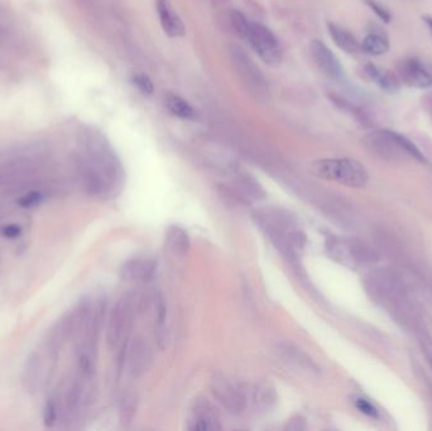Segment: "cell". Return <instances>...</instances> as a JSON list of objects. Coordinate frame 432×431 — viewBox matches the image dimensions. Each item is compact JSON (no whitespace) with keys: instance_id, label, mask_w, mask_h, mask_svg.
Returning <instances> with one entry per match:
<instances>
[{"instance_id":"obj_12","label":"cell","mask_w":432,"mask_h":431,"mask_svg":"<svg viewBox=\"0 0 432 431\" xmlns=\"http://www.w3.org/2000/svg\"><path fill=\"white\" fill-rule=\"evenodd\" d=\"M401 81L411 88L427 89L432 86V76L417 59L401 61L397 67Z\"/></svg>"},{"instance_id":"obj_5","label":"cell","mask_w":432,"mask_h":431,"mask_svg":"<svg viewBox=\"0 0 432 431\" xmlns=\"http://www.w3.org/2000/svg\"><path fill=\"white\" fill-rule=\"evenodd\" d=\"M134 318V302L130 296H123L116 301L109 315L107 342L109 348L116 349L128 338Z\"/></svg>"},{"instance_id":"obj_17","label":"cell","mask_w":432,"mask_h":431,"mask_svg":"<svg viewBox=\"0 0 432 431\" xmlns=\"http://www.w3.org/2000/svg\"><path fill=\"white\" fill-rule=\"evenodd\" d=\"M364 70L368 77L373 81L375 85H378L379 88L389 94H393L399 90V80L395 73L382 67L375 66V65H367L364 67Z\"/></svg>"},{"instance_id":"obj_14","label":"cell","mask_w":432,"mask_h":431,"mask_svg":"<svg viewBox=\"0 0 432 431\" xmlns=\"http://www.w3.org/2000/svg\"><path fill=\"white\" fill-rule=\"evenodd\" d=\"M156 8L159 23L167 36L172 38L185 36L186 27L182 22L180 15L173 9L170 0H156Z\"/></svg>"},{"instance_id":"obj_15","label":"cell","mask_w":432,"mask_h":431,"mask_svg":"<svg viewBox=\"0 0 432 431\" xmlns=\"http://www.w3.org/2000/svg\"><path fill=\"white\" fill-rule=\"evenodd\" d=\"M253 409L258 414H268L276 407L278 402V394L273 385L268 380H262L254 385L251 396Z\"/></svg>"},{"instance_id":"obj_11","label":"cell","mask_w":432,"mask_h":431,"mask_svg":"<svg viewBox=\"0 0 432 431\" xmlns=\"http://www.w3.org/2000/svg\"><path fill=\"white\" fill-rule=\"evenodd\" d=\"M310 52L316 66L327 77L334 80H340L344 76V70L338 57L323 41L320 39L312 41L310 44Z\"/></svg>"},{"instance_id":"obj_29","label":"cell","mask_w":432,"mask_h":431,"mask_svg":"<svg viewBox=\"0 0 432 431\" xmlns=\"http://www.w3.org/2000/svg\"><path fill=\"white\" fill-rule=\"evenodd\" d=\"M366 3H367L368 7L370 8L375 15L382 19L383 22L389 23L390 15H389V12L386 8L379 6L375 0H366Z\"/></svg>"},{"instance_id":"obj_34","label":"cell","mask_w":432,"mask_h":431,"mask_svg":"<svg viewBox=\"0 0 432 431\" xmlns=\"http://www.w3.org/2000/svg\"><path fill=\"white\" fill-rule=\"evenodd\" d=\"M431 362H432V360H431Z\"/></svg>"},{"instance_id":"obj_6","label":"cell","mask_w":432,"mask_h":431,"mask_svg":"<svg viewBox=\"0 0 432 431\" xmlns=\"http://www.w3.org/2000/svg\"><path fill=\"white\" fill-rule=\"evenodd\" d=\"M231 52L233 65L245 88L249 90L252 95L255 96V99H267L269 94L268 81L258 66H255L253 59L242 48H239L238 46H234Z\"/></svg>"},{"instance_id":"obj_22","label":"cell","mask_w":432,"mask_h":431,"mask_svg":"<svg viewBox=\"0 0 432 431\" xmlns=\"http://www.w3.org/2000/svg\"><path fill=\"white\" fill-rule=\"evenodd\" d=\"M165 105H166L167 110L174 117L181 118V119H194L196 117V111L190 105V102L172 93H168L167 95H165Z\"/></svg>"},{"instance_id":"obj_30","label":"cell","mask_w":432,"mask_h":431,"mask_svg":"<svg viewBox=\"0 0 432 431\" xmlns=\"http://www.w3.org/2000/svg\"><path fill=\"white\" fill-rule=\"evenodd\" d=\"M355 406L361 411L363 414H366L368 416H377L378 415V411L375 409V406L368 402L367 400H363V398H357L355 400Z\"/></svg>"},{"instance_id":"obj_31","label":"cell","mask_w":432,"mask_h":431,"mask_svg":"<svg viewBox=\"0 0 432 431\" xmlns=\"http://www.w3.org/2000/svg\"><path fill=\"white\" fill-rule=\"evenodd\" d=\"M22 234V227L18 224H9L3 228V235L9 239L18 238Z\"/></svg>"},{"instance_id":"obj_3","label":"cell","mask_w":432,"mask_h":431,"mask_svg":"<svg viewBox=\"0 0 432 431\" xmlns=\"http://www.w3.org/2000/svg\"><path fill=\"white\" fill-rule=\"evenodd\" d=\"M314 175L354 189L367 186L369 175L366 167L353 158H326L311 165Z\"/></svg>"},{"instance_id":"obj_18","label":"cell","mask_w":432,"mask_h":431,"mask_svg":"<svg viewBox=\"0 0 432 431\" xmlns=\"http://www.w3.org/2000/svg\"><path fill=\"white\" fill-rule=\"evenodd\" d=\"M233 189L237 191L239 195L245 199L248 203L266 198V191L263 190L260 183L252 176H238Z\"/></svg>"},{"instance_id":"obj_24","label":"cell","mask_w":432,"mask_h":431,"mask_svg":"<svg viewBox=\"0 0 432 431\" xmlns=\"http://www.w3.org/2000/svg\"><path fill=\"white\" fill-rule=\"evenodd\" d=\"M138 398L134 392L124 394L120 400V415L124 423H130L137 412Z\"/></svg>"},{"instance_id":"obj_33","label":"cell","mask_w":432,"mask_h":431,"mask_svg":"<svg viewBox=\"0 0 432 431\" xmlns=\"http://www.w3.org/2000/svg\"><path fill=\"white\" fill-rule=\"evenodd\" d=\"M424 21H425L426 24L429 26V28L432 32V18L431 17H424Z\"/></svg>"},{"instance_id":"obj_20","label":"cell","mask_w":432,"mask_h":431,"mask_svg":"<svg viewBox=\"0 0 432 431\" xmlns=\"http://www.w3.org/2000/svg\"><path fill=\"white\" fill-rule=\"evenodd\" d=\"M327 30L330 33L334 44L338 46L340 50L345 51L346 53H357L360 50V44L357 38L345 28L340 27L338 24L329 23Z\"/></svg>"},{"instance_id":"obj_27","label":"cell","mask_w":432,"mask_h":431,"mask_svg":"<svg viewBox=\"0 0 432 431\" xmlns=\"http://www.w3.org/2000/svg\"><path fill=\"white\" fill-rule=\"evenodd\" d=\"M167 316V307L166 302L162 295L156 296L154 299V318H156V322L159 325V328L165 325Z\"/></svg>"},{"instance_id":"obj_23","label":"cell","mask_w":432,"mask_h":431,"mask_svg":"<svg viewBox=\"0 0 432 431\" xmlns=\"http://www.w3.org/2000/svg\"><path fill=\"white\" fill-rule=\"evenodd\" d=\"M360 50L372 56H381L388 52V39L382 35H377V33L368 35L360 44Z\"/></svg>"},{"instance_id":"obj_7","label":"cell","mask_w":432,"mask_h":431,"mask_svg":"<svg viewBox=\"0 0 432 431\" xmlns=\"http://www.w3.org/2000/svg\"><path fill=\"white\" fill-rule=\"evenodd\" d=\"M210 389L216 401L231 414L243 412L246 406V395L244 388L238 382L223 373H216L210 380Z\"/></svg>"},{"instance_id":"obj_8","label":"cell","mask_w":432,"mask_h":431,"mask_svg":"<svg viewBox=\"0 0 432 431\" xmlns=\"http://www.w3.org/2000/svg\"><path fill=\"white\" fill-rule=\"evenodd\" d=\"M186 428L191 431H215L222 429L219 414L214 406L204 400L197 398L188 410Z\"/></svg>"},{"instance_id":"obj_28","label":"cell","mask_w":432,"mask_h":431,"mask_svg":"<svg viewBox=\"0 0 432 431\" xmlns=\"http://www.w3.org/2000/svg\"><path fill=\"white\" fill-rule=\"evenodd\" d=\"M44 421L47 428H52L57 421V405L53 400H47L44 405Z\"/></svg>"},{"instance_id":"obj_1","label":"cell","mask_w":432,"mask_h":431,"mask_svg":"<svg viewBox=\"0 0 432 431\" xmlns=\"http://www.w3.org/2000/svg\"><path fill=\"white\" fill-rule=\"evenodd\" d=\"M80 180L90 196L109 199L122 190L124 169L114 151L101 134L87 136L79 157Z\"/></svg>"},{"instance_id":"obj_2","label":"cell","mask_w":432,"mask_h":431,"mask_svg":"<svg viewBox=\"0 0 432 431\" xmlns=\"http://www.w3.org/2000/svg\"><path fill=\"white\" fill-rule=\"evenodd\" d=\"M255 223L266 234L274 247L287 259L296 270H301V255L306 238L296 227L295 221L281 210H267L254 215Z\"/></svg>"},{"instance_id":"obj_19","label":"cell","mask_w":432,"mask_h":431,"mask_svg":"<svg viewBox=\"0 0 432 431\" xmlns=\"http://www.w3.org/2000/svg\"><path fill=\"white\" fill-rule=\"evenodd\" d=\"M166 246L173 255L183 257L188 255V250L191 248V241L188 234L182 228L179 226H171L167 228Z\"/></svg>"},{"instance_id":"obj_9","label":"cell","mask_w":432,"mask_h":431,"mask_svg":"<svg viewBox=\"0 0 432 431\" xmlns=\"http://www.w3.org/2000/svg\"><path fill=\"white\" fill-rule=\"evenodd\" d=\"M125 359L133 377L139 378L144 376L151 369L153 363V353L148 342L142 336H136L128 345Z\"/></svg>"},{"instance_id":"obj_32","label":"cell","mask_w":432,"mask_h":431,"mask_svg":"<svg viewBox=\"0 0 432 431\" xmlns=\"http://www.w3.org/2000/svg\"><path fill=\"white\" fill-rule=\"evenodd\" d=\"M286 429L291 431H301L306 429V424H305V420L303 416L292 417L289 420L288 425H286Z\"/></svg>"},{"instance_id":"obj_25","label":"cell","mask_w":432,"mask_h":431,"mask_svg":"<svg viewBox=\"0 0 432 431\" xmlns=\"http://www.w3.org/2000/svg\"><path fill=\"white\" fill-rule=\"evenodd\" d=\"M44 200V194L39 191H30L28 194L23 195L22 198L17 201L23 209H32L36 208L37 205L41 204Z\"/></svg>"},{"instance_id":"obj_16","label":"cell","mask_w":432,"mask_h":431,"mask_svg":"<svg viewBox=\"0 0 432 431\" xmlns=\"http://www.w3.org/2000/svg\"><path fill=\"white\" fill-rule=\"evenodd\" d=\"M157 268V261L148 257L133 258L123 264L122 276L129 281H148Z\"/></svg>"},{"instance_id":"obj_13","label":"cell","mask_w":432,"mask_h":431,"mask_svg":"<svg viewBox=\"0 0 432 431\" xmlns=\"http://www.w3.org/2000/svg\"><path fill=\"white\" fill-rule=\"evenodd\" d=\"M276 351L278 357L287 365L298 369L300 372L317 373V365L314 360L298 347L292 344L281 343L276 347Z\"/></svg>"},{"instance_id":"obj_26","label":"cell","mask_w":432,"mask_h":431,"mask_svg":"<svg viewBox=\"0 0 432 431\" xmlns=\"http://www.w3.org/2000/svg\"><path fill=\"white\" fill-rule=\"evenodd\" d=\"M132 81H133V85L144 95H151L153 90H154L151 79L147 75H143V73L134 75Z\"/></svg>"},{"instance_id":"obj_4","label":"cell","mask_w":432,"mask_h":431,"mask_svg":"<svg viewBox=\"0 0 432 431\" xmlns=\"http://www.w3.org/2000/svg\"><path fill=\"white\" fill-rule=\"evenodd\" d=\"M243 39L248 41L260 59L269 66L276 67L281 64L282 46L273 32L260 23L251 22L245 30Z\"/></svg>"},{"instance_id":"obj_10","label":"cell","mask_w":432,"mask_h":431,"mask_svg":"<svg viewBox=\"0 0 432 431\" xmlns=\"http://www.w3.org/2000/svg\"><path fill=\"white\" fill-rule=\"evenodd\" d=\"M326 250L332 259L346 266H355L367 259V250L363 246L348 239L330 238L326 243Z\"/></svg>"},{"instance_id":"obj_21","label":"cell","mask_w":432,"mask_h":431,"mask_svg":"<svg viewBox=\"0 0 432 431\" xmlns=\"http://www.w3.org/2000/svg\"><path fill=\"white\" fill-rule=\"evenodd\" d=\"M39 377H41V358L33 351L28 356L23 368V386L28 392H33L38 386Z\"/></svg>"}]
</instances>
